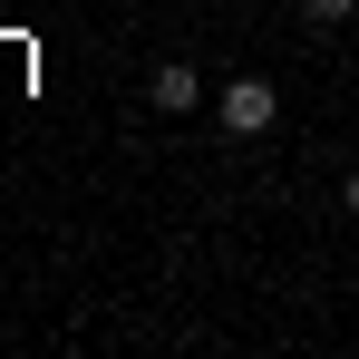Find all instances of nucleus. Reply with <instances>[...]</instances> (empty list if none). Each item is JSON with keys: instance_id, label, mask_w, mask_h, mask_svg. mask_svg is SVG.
<instances>
[{"instance_id": "obj_2", "label": "nucleus", "mask_w": 359, "mask_h": 359, "mask_svg": "<svg viewBox=\"0 0 359 359\" xmlns=\"http://www.w3.org/2000/svg\"><path fill=\"white\" fill-rule=\"evenodd\" d=\"M146 97H156V117H184V107L204 97V78H194V59H156V78H146Z\"/></svg>"}, {"instance_id": "obj_4", "label": "nucleus", "mask_w": 359, "mask_h": 359, "mask_svg": "<svg viewBox=\"0 0 359 359\" xmlns=\"http://www.w3.org/2000/svg\"><path fill=\"white\" fill-rule=\"evenodd\" d=\"M340 204H350V214H359V175H350V184H340Z\"/></svg>"}, {"instance_id": "obj_1", "label": "nucleus", "mask_w": 359, "mask_h": 359, "mask_svg": "<svg viewBox=\"0 0 359 359\" xmlns=\"http://www.w3.org/2000/svg\"><path fill=\"white\" fill-rule=\"evenodd\" d=\"M214 117H224V136H272V117H282V88H272V78H224Z\"/></svg>"}, {"instance_id": "obj_3", "label": "nucleus", "mask_w": 359, "mask_h": 359, "mask_svg": "<svg viewBox=\"0 0 359 359\" xmlns=\"http://www.w3.org/2000/svg\"><path fill=\"white\" fill-rule=\"evenodd\" d=\"M301 10H311V20H350L359 0H301Z\"/></svg>"}]
</instances>
